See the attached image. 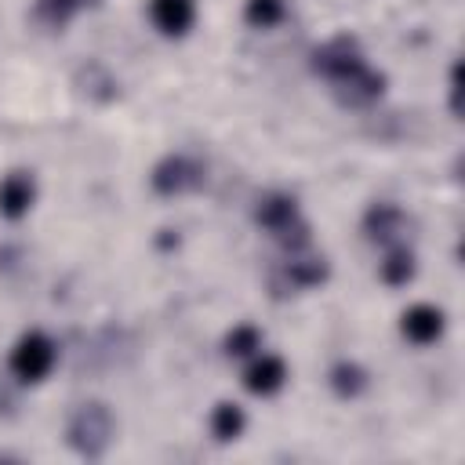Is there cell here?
Here are the masks:
<instances>
[{
	"label": "cell",
	"mask_w": 465,
	"mask_h": 465,
	"mask_svg": "<svg viewBox=\"0 0 465 465\" xmlns=\"http://www.w3.org/2000/svg\"><path fill=\"white\" fill-rule=\"evenodd\" d=\"M65 440L80 458H102L113 440V411L102 400L80 403L65 425Z\"/></svg>",
	"instance_id": "1"
},
{
	"label": "cell",
	"mask_w": 465,
	"mask_h": 465,
	"mask_svg": "<svg viewBox=\"0 0 465 465\" xmlns=\"http://www.w3.org/2000/svg\"><path fill=\"white\" fill-rule=\"evenodd\" d=\"M254 218H258V225L269 229L291 254L309 243V225L302 222L298 203H294L287 193H269V196H262L258 207H254Z\"/></svg>",
	"instance_id": "2"
},
{
	"label": "cell",
	"mask_w": 465,
	"mask_h": 465,
	"mask_svg": "<svg viewBox=\"0 0 465 465\" xmlns=\"http://www.w3.org/2000/svg\"><path fill=\"white\" fill-rule=\"evenodd\" d=\"M54 367V341L44 331H29L11 349V374L22 381H44Z\"/></svg>",
	"instance_id": "3"
},
{
	"label": "cell",
	"mask_w": 465,
	"mask_h": 465,
	"mask_svg": "<svg viewBox=\"0 0 465 465\" xmlns=\"http://www.w3.org/2000/svg\"><path fill=\"white\" fill-rule=\"evenodd\" d=\"M363 65H367V62H363V54H360V47H356L352 36H334V40H327L323 47L312 51V69H316L320 76H327L334 87L345 84L349 76H356Z\"/></svg>",
	"instance_id": "4"
},
{
	"label": "cell",
	"mask_w": 465,
	"mask_h": 465,
	"mask_svg": "<svg viewBox=\"0 0 465 465\" xmlns=\"http://www.w3.org/2000/svg\"><path fill=\"white\" fill-rule=\"evenodd\" d=\"M200 182H203V167H200L196 160L182 156V153L163 156V160L153 167V174H149V185H153V193H160V196L189 193V189H196Z\"/></svg>",
	"instance_id": "5"
},
{
	"label": "cell",
	"mask_w": 465,
	"mask_h": 465,
	"mask_svg": "<svg viewBox=\"0 0 465 465\" xmlns=\"http://www.w3.org/2000/svg\"><path fill=\"white\" fill-rule=\"evenodd\" d=\"M149 18L163 36H185L196 22V0H149Z\"/></svg>",
	"instance_id": "6"
},
{
	"label": "cell",
	"mask_w": 465,
	"mask_h": 465,
	"mask_svg": "<svg viewBox=\"0 0 465 465\" xmlns=\"http://www.w3.org/2000/svg\"><path fill=\"white\" fill-rule=\"evenodd\" d=\"M400 331L414 345H432L443 334V312L436 305H411L400 320Z\"/></svg>",
	"instance_id": "7"
},
{
	"label": "cell",
	"mask_w": 465,
	"mask_h": 465,
	"mask_svg": "<svg viewBox=\"0 0 465 465\" xmlns=\"http://www.w3.org/2000/svg\"><path fill=\"white\" fill-rule=\"evenodd\" d=\"M283 381H287V363L280 356H258L243 371V385L254 396H272L276 389H283Z\"/></svg>",
	"instance_id": "8"
},
{
	"label": "cell",
	"mask_w": 465,
	"mask_h": 465,
	"mask_svg": "<svg viewBox=\"0 0 465 465\" xmlns=\"http://www.w3.org/2000/svg\"><path fill=\"white\" fill-rule=\"evenodd\" d=\"M33 196H36V185L25 171H11L4 182H0V214L4 218H22L29 207H33Z\"/></svg>",
	"instance_id": "9"
},
{
	"label": "cell",
	"mask_w": 465,
	"mask_h": 465,
	"mask_svg": "<svg viewBox=\"0 0 465 465\" xmlns=\"http://www.w3.org/2000/svg\"><path fill=\"white\" fill-rule=\"evenodd\" d=\"M400 229H403V211H400L396 203H374V207H367V214H363V232H367V240H374V243H392V240L400 236Z\"/></svg>",
	"instance_id": "10"
},
{
	"label": "cell",
	"mask_w": 465,
	"mask_h": 465,
	"mask_svg": "<svg viewBox=\"0 0 465 465\" xmlns=\"http://www.w3.org/2000/svg\"><path fill=\"white\" fill-rule=\"evenodd\" d=\"M381 91H385V73H378L371 65H363L356 76H349L345 84H338V94L349 105H367V102L381 98Z\"/></svg>",
	"instance_id": "11"
},
{
	"label": "cell",
	"mask_w": 465,
	"mask_h": 465,
	"mask_svg": "<svg viewBox=\"0 0 465 465\" xmlns=\"http://www.w3.org/2000/svg\"><path fill=\"white\" fill-rule=\"evenodd\" d=\"M327 381H331V389H334L341 400H352V396H360V392L367 389V371H363L360 363H352V360H338V363L331 367Z\"/></svg>",
	"instance_id": "12"
},
{
	"label": "cell",
	"mask_w": 465,
	"mask_h": 465,
	"mask_svg": "<svg viewBox=\"0 0 465 465\" xmlns=\"http://www.w3.org/2000/svg\"><path fill=\"white\" fill-rule=\"evenodd\" d=\"M283 280H287L291 287H298V291L316 287V283L327 280V262H323V258H291V262L283 265Z\"/></svg>",
	"instance_id": "13"
},
{
	"label": "cell",
	"mask_w": 465,
	"mask_h": 465,
	"mask_svg": "<svg viewBox=\"0 0 465 465\" xmlns=\"http://www.w3.org/2000/svg\"><path fill=\"white\" fill-rule=\"evenodd\" d=\"M243 425H247V418H243V407L240 403H218L211 411V436L222 440V443L236 440L243 432Z\"/></svg>",
	"instance_id": "14"
},
{
	"label": "cell",
	"mask_w": 465,
	"mask_h": 465,
	"mask_svg": "<svg viewBox=\"0 0 465 465\" xmlns=\"http://www.w3.org/2000/svg\"><path fill=\"white\" fill-rule=\"evenodd\" d=\"M411 276H414V254L403 243H392L389 254H385V262H381V280L389 287H403Z\"/></svg>",
	"instance_id": "15"
},
{
	"label": "cell",
	"mask_w": 465,
	"mask_h": 465,
	"mask_svg": "<svg viewBox=\"0 0 465 465\" xmlns=\"http://www.w3.org/2000/svg\"><path fill=\"white\" fill-rule=\"evenodd\" d=\"M283 11H287L283 0H247L243 18H247L254 29H269V25H276V22L283 18Z\"/></svg>",
	"instance_id": "16"
},
{
	"label": "cell",
	"mask_w": 465,
	"mask_h": 465,
	"mask_svg": "<svg viewBox=\"0 0 465 465\" xmlns=\"http://www.w3.org/2000/svg\"><path fill=\"white\" fill-rule=\"evenodd\" d=\"M258 345H262V331H258V327H251V323L232 327V331H229V338H225V352H229V356H251Z\"/></svg>",
	"instance_id": "17"
},
{
	"label": "cell",
	"mask_w": 465,
	"mask_h": 465,
	"mask_svg": "<svg viewBox=\"0 0 465 465\" xmlns=\"http://www.w3.org/2000/svg\"><path fill=\"white\" fill-rule=\"evenodd\" d=\"M80 11V0H36V18L47 25H65Z\"/></svg>",
	"instance_id": "18"
},
{
	"label": "cell",
	"mask_w": 465,
	"mask_h": 465,
	"mask_svg": "<svg viewBox=\"0 0 465 465\" xmlns=\"http://www.w3.org/2000/svg\"><path fill=\"white\" fill-rule=\"evenodd\" d=\"M91 4H98V0H80V7H91Z\"/></svg>",
	"instance_id": "19"
}]
</instances>
